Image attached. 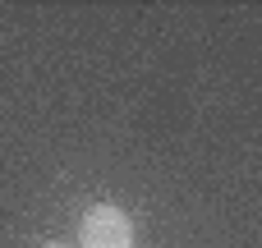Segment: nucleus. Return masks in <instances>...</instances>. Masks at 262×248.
<instances>
[{
	"mask_svg": "<svg viewBox=\"0 0 262 248\" xmlns=\"http://www.w3.org/2000/svg\"><path fill=\"white\" fill-rule=\"evenodd\" d=\"M78 248H134V221L115 202H97L78 221Z\"/></svg>",
	"mask_w": 262,
	"mask_h": 248,
	"instance_id": "f257e3e1",
	"label": "nucleus"
},
{
	"mask_svg": "<svg viewBox=\"0 0 262 248\" xmlns=\"http://www.w3.org/2000/svg\"><path fill=\"white\" fill-rule=\"evenodd\" d=\"M41 248H69V244H41Z\"/></svg>",
	"mask_w": 262,
	"mask_h": 248,
	"instance_id": "f03ea898",
	"label": "nucleus"
}]
</instances>
